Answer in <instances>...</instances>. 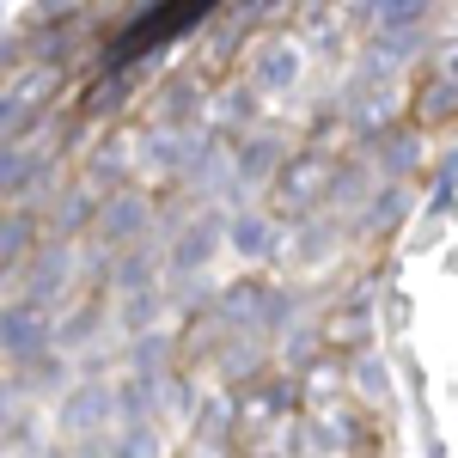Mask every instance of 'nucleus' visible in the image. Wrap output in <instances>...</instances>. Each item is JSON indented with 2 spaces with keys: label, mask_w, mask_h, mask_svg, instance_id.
<instances>
[{
  "label": "nucleus",
  "mask_w": 458,
  "mask_h": 458,
  "mask_svg": "<svg viewBox=\"0 0 458 458\" xmlns=\"http://www.w3.org/2000/svg\"><path fill=\"white\" fill-rule=\"evenodd\" d=\"M55 318H49V306H37V300H6L0 306V360H13V367H31V360H43L49 354V343H55Z\"/></svg>",
  "instance_id": "1"
},
{
  "label": "nucleus",
  "mask_w": 458,
  "mask_h": 458,
  "mask_svg": "<svg viewBox=\"0 0 458 458\" xmlns=\"http://www.w3.org/2000/svg\"><path fill=\"white\" fill-rule=\"evenodd\" d=\"M336 183H343V159H330V153H300V159H287L282 177H276L282 202L293 214H306V220H312L324 202H336Z\"/></svg>",
  "instance_id": "2"
},
{
  "label": "nucleus",
  "mask_w": 458,
  "mask_h": 458,
  "mask_svg": "<svg viewBox=\"0 0 458 458\" xmlns=\"http://www.w3.org/2000/svg\"><path fill=\"white\" fill-rule=\"evenodd\" d=\"M306 43L300 37H263L257 49H250V68H245V86L257 98H287L300 80H306Z\"/></svg>",
  "instance_id": "3"
},
{
  "label": "nucleus",
  "mask_w": 458,
  "mask_h": 458,
  "mask_svg": "<svg viewBox=\"0 0 458 458\" xmlns=\"http://www.w3.org/2000/svg\"><path fill=\"white\" fill-rule=\"evenodd\" d=\"M220 245H226V214L202 208L196 220H183V233L172 239V250H165V276H172V282H196L214 257H220Z\"/></svg>",
  "instance_id": "4"
},
{
  "label": "nucleus",
  "mask_w": 458,
  "mask_h": 458,
  "mask_svg": "<svg viewBox=\"0 0 458 458\" xmlns=\"http://www.w3.org/2000/svg\"><path fill=\"white\" fill-rule=\"evenodd\" d=\"M116 416H123L116 386H73L68 397H62V410H55V428H62L68 440H98Z\"/></svg>",
  "instance_id": "5"
},
{
  "label": "nucleus",
  "mask_w": 458,
  "mask_h": 458,
  "mask_svg": "<svg viewBox=\"0 0 458 458\" xmlns=\"http://www.w3.org/2000/svg\"><path fill=\"white\" fill-rule=\"evenodd\" d=\"M73 276H80V250H73L68 239H62V245H43L31 257V269H25V300H37V306H43V300H62L73 287Z\"/></svg>",
  "instance_id": "6"
},
{
  "label": "nucleus",
  "mask_w": 458,
  "mask_h": 458,
  "mask_svg": "<svg viewBox=\"0 0 458 458\" xmlns=\"http://www.w3.org/2000/svg\"><path fill=\"white\" fill-rule=\"evenodd\" d=\"M391 116H397V80H386V73H360L349 92V123L360 129V135H386Z\"/></svg>",
  "instance_id": "7"
},
{
  "label": "nucleus",
  "mask_w": 458,
  "mask_h": 458,
  "mask_svg": "<svg viewBox=\"0 0 458 458\" xmlns=\"http://www.w3.org/2000/svg\"><path fill=\"white\" fill-rule=\"evenodd\" d=\"M226 250L245 257V263H263V257L282 250V226H276L263 208H250V202H245V208L226 214Z\"/></svg>",
  "instance_id": "8"
},
{
  "label": "nucleus",
  "mask_w": 458,
  "mask_h": 458,
  "mask_svg": "<svg viewBox=\"0 0 458 458\" xmlns=\"http://www.w3.org/2000/svg\"><path fill=\"white\" fill-rule=\"evenodd\" d=\"M343 239H349V233H343V220L312 214V220H300V233H293L287 257H293V269H300V276H318V269H330V263H336Z\"/></svg>",
  "instance_id": "9"
},
{
  "label": "nucleus",
  "mask_w": 458,
  "mask_h": 458,
  "mask_svg": "<svg viewBox=\"0 0 458 458\" xmlns=\"http://www.w3.org/2000/svg\"><path fill=\"white\" fill-rule=\"evenodd\" d=\"M147 220H153V208H147V196H135V190H123V196H110V202H98V239L105 245H123V250H135L141 245V233H147Z\"/></svg>",
  "instance_id": "10"
},
{
  "label": "nucleus",
  "mask_w": 458,
  "mask_h": 458,
  "mask_svg": "<svg viewBox=\"0 0 458 458\" xmlns=\"http://www.w3.org/2000/svg\"><path fill=\"white\" fill-rule=\"evenodd\" d=\"M233 165H239V183H269V177H282L287 153L276 135H250V141H239V153H233Z\"/></svg>",
  "instance_id": "11"
},
{
  "label": "nucleus",
  "mask_w": 458,
  "mask_h": 458,
  "mask_svg": "<svg viewBox=\"0 0 458 458\" xmlns=\"http://www.w3.org/2000/svg\"><path fill=\"white\" fill-rule=\"evenodd\" d=\"M422 43H428V31H397V37H373V43H367V68H360V73H386V80H397V68H410Z\"/></svg>",
  "instance_id": "12"
},
{
  "label": "nucleus",
  "mask_w": 458,
  "mask_h": 458,
  "mask_svg": "<svg viewBox=\"0 0 458 458\" xmlns=\"http://www.w3.org/2000/svg\"><path fill=\"white\" fill-rule=\"evenodd\" d=\"M129 373L147 379V386H165V373H172V336H165V330L135 336V343H129Z\"/></svg>",
  "instance_id": "13"
},
{
  "label": "nucleus",
  "mask_w": 458,
  "mask_h": 458,
  "mask_svg": "<svg viewBox=\"0 0 458 458\" xmlns=\"http://www.w3.org/2000/svg\"><path fill=\"white\" fill-rule=\"evenodd\" d=\"M416 165H422V135H410V129L403 135H379V153H373V172L379 177H397L403 183Z\"/></svg>",
  "instance_id": "14"
},
{
  "label": "nucleus",
  "mask_w": 458,
  "mask_h": 458,
  "mask_svg": "<svg viewBox=\"0 0 458 458\" xmlns=\"http://www.w3.org/2000/svg\"><path fill=\"white\" fill-rule=\"evenodd\" d=\"M123 330H129V343L135 336H153V324L165 318V287H147V293H123Z\"/></svg>",
  "instance_id": "15"
},
{
  "label": "nucleus",
  "mask_w": 458,
  "mask_h": 458,
  "mask_svg": "<svg viewBox=\"0 0 458 458\" xmlns=\"http://www.w3.org/2000/svg\"><path fill=\"white\" fill-rule=\"evenodd\" d=\"M349 379H354V391H360L367 403H391V367H386V354H379V349H360V354H354Z\"/></svg>",
  "instance_id": "16"
},
{
  "label": "nucleus",
  "mask_w": 458,
  "mask_h": 458,
  "mask_svg": "<svg viewBox=\"0 0 458 458\" xmlns=\"http://www.w3.org/2000/svg\"><path fill=\"white\" fill-rule=\"evenodd\" d=\"M37 165H43V153H31L25 141H6V147H0V196H13V202H19V190L31 183Z\"/></svg>",
  "instance_id": "17"
},
{
  "label": "nucleus",
  "mask_w": 458,
  "mask_h": 458,
  "mask_svg": "<svg viewBox=\"0 0 458 458\" xmlns=\"http://www.w3.org/2000/svg\"><path fill=\"white\" fill-rule=\"evenodd\" d=\"M403 214H410V190H403V183H386V190H373L360 226H367V233H386L391 220H403Z\"/></svg>",
  "instance_id": "18"
},
{
  "label": "nucleus",
  "mask_w": 458,
  "mask_h": 458,
  "mask_svg": "<svg viewBox=\"0 0 458 458\" xmlns=\"http://www.w3.org/2000/svg\"><path fill=\"white\" fill-rule=\"evenodd\" d=\"M129 147H141V141H135V135H110V141H98V153H92V177H129L135 165H141Z\"/></svg>",
  "instance_id": "19"
},
{
  "label": "nucleus",
  "mask_w": 458,
  "mask_h": 458,
  "mask_svg": "<svg viewBox=\"0 0 458 458\" xmlns=\"http://www.w3.org/2000/svg\"><path fill=\"white\" fill-rule=\"evenodd\" d=\"M31 245V214L25 208H0V263H19Z\"/></svg>",
  "instance_id": "20"
},
{
  "label": "nucleus",
  "mask_w": 458,
  "mask_h": 458,
  "mask_svg": "<svg viewBox=\"0 0 458 458\" xmlns=\"http://www.w3.org/2000/svg\"><path fill=\"white\" fill-rule=\"evenodd\" d=\"M159 428L153 422H135V428H116V458H159Z\"/></svg>",
  "instance_id": "21"
},
{
  "label": "nucleus",
  "mask_w": 458,
  "mask_h": 458,
  "mask_svg": "<svg viewBox=\"0 0 458 458\" xmlns=\"http://www.w3.org/2000/svg\"><path fill=\"white\" fill-rule=\"evenodd\" d=\"M49 86H55V68H25L19 80H13V86H6V92H13V98H19L25 110H37V98H43Z\"/></svg>",
  "instance_id": "22"
},
{
  "label": "nucleus",
  "mask_w": 458,
  "mask_h": 458,
  "mask_svg": "<svg viewBox=\"0 0 458 458\" xmlns=\"http://www.w3.org/2000/svg\"><path fill=\"white\" fill-rule=\"evenodd\" d=\"M250 105H257V92H250V86H233V92L214 98V123H245Z\"/></svg>",
  "instance_id": "23"
},
{
  "label": "nucleus",
  "mask_w": 458,
  "mask_h": 458,
  "mask_svg": "<svg viewBox=\"0 0 458 458\" xmlns=\"http://www.w3.org/2000/svg\"><path fill=\"white\" fill-rule=\"evenodd\" d=\"M98 324H105V306H86L80 318H68V324L55 330V343H62V349H73V343H86V336H92Z\"/></svg>",
  "instance_id": "24"
},
{
  "label": "nucleus",
  "mask_w": 458,
  "mask_h": 458,
  "mask_svg": "<svg viewBox=\"0 0 458 458\" xmlns=\"http://www.w3.org/2000/svg\"><path fill=\"white\" fill-rule=\"evenodd\" d=\"M19 416H25V386L13 379V386H0V434H13Z\"/></svg>",
  "instance_id": "25"
},
{
  "label": "nucleus",
  "mask_w": 458,
  "mask_h": 458,
  "mask_svg": "<svg viewBox=\"0 0 458 458\" xmlns=\"http://www.w3.org/2000/svg\"><path fill=\"white\" fill-rule=\"evenodd\" d=\"M86 214H92V220H98V208H92V202H86V196H80V190H68V196H62V214H55V226H62V233H73V226H80V220H86Z\"/></svg>",
  "instance_id": "26"
},
{
  "label": "nucleus",
  "mask_w": 458,
  "mask_h": 458,
  "mask_svg": "<svg viewBox=\"0 0 458 458\" xmlns=\"http://www.w3.org/2000/svg\"><path fill=\"white\" fill-rule=\"evenodd\" d=\"M434 73H440V86H446V92H458V43H446V49H440Z\"/></svg>",
  "instance_id": "27"
},
{
  "label": "nucleus",
  "mask_w": 458,
  "mask_h": 458,
  "mask_svg": "<svg viewBox=\"0 0 458 458\" xmlns=\"http://www.w3.org/2000/svg\"><path fill=\"white\" fill-rule=\"evenodd\" d=\"M116 98H123V80H110V86H98V92H92V110L105 116V110H116Z\"/></svg>",
  "instance_id": "28"
},
{
  "label": "nucleus",
  "mask_w": 458,
  "mask_h": 458,
  "mask_svg": "<svg viewBox=\"0 0 458 458\" xmlns=\"http://www.w3.org/2000/svg\"><path fill=\"white\" fill-rule=\"evenodd\" d=\"M13 55H19V49H13V43H0V68H13Z\"/></svg>",
  "instance_id": "29"
},
{
  "label": "nucleus",
  "mask_w": 458,
  "mask_h": 458,
  "mask_svg": "<svg viewBox=\"0 0 458 458\" xmlns=\"http://www.w3.org/2000/svg\"><path fill=\"white\" fill-rule=\"evenodd\" d=\"M0 19H6V13H0Z\"/></svg>",
  "instance_id": "30"
}]
</instances>
